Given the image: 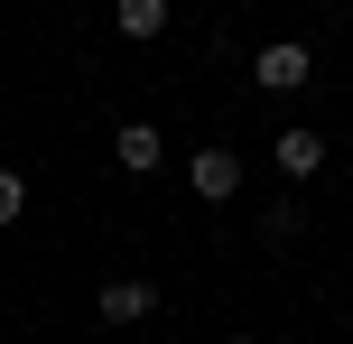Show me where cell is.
Returning a JSON list of instances; mask_svg holds the SVG:
<instances>
[{
  "instance_id": "52a82bcc",
  "label": "cell",
  "mask_w": 353,
  "mask_h": 344,
  "mask_svg": "<svg viewBox=\"0 0 353 344\" xmlns=\"http://www.w3.org/2000/svg\"><path fill=\"white\" fill-rule=\"evenodd\" d=\"M261 242H270V252H288V242H298V205H261Z\"/></svg>"
},
{
  "instance_id": "8992f818",
  "label": "cell",
  "mask_w": 353,
  "mask_h": 344,
  "mask_svg": "<svg viewBox=\"0 0 353 344\" xmlns=\"http://www.w3.org/2000/svg\"><path fill=\"white\" fill-rule=\"evenodd\" d=\"M112 28H121V37H168V0H121Z\"/></svg>"
},
{
  "instance_id": "3957f363",
  "label": "cell",
  "mask_w": 353,
  "mask_h": 344,
  "mask_svg": "<svg viewBox=\"0 0 353 344\" xmlns=\"http://www.w3.org/2000/svg\"><path fill=\"white\" fill-rule=\"evenodd\" d=\"M186 186L205 205H232V196H242V159H232V149H195V159H186Z\"/></svg>"
},
{
  "instance_id": "9c48e42d",
  "label": "cell",
  "mask_w": 353,
  "mask_h": 344,
  "mask_svg": "<svg viewBox=\"0 0 353 344\" xmlns=\"http://www.w3.org/2000/svg\"><path fill=\"white\" fill-rule=\"evenodd\" d=\"M232 344H261V335H232Z\"/></svg>"
},
{
  "instance_id": "ba28073f",
  "label": "cell",
  "mask_w": 353,
  "mask_h": 344,
  "mask_svg": "<svg viewBox=\"0 0 353 344\" xmlns=\"http://www.w3.org/2000/svg\"><path fill=\"white\" fill-rule=\"evenodd\" d=\"M28 214V177H19V168H0V223H19Z\"/></svg>"
},
{
  "instance_id": "6da1fadb",
  "label": "cell",
  "mask_w": 353,
  "mask_h": 344,
  "mask_svg": "<svg viewBox=\"0 0 353 344\" xmlns=\"http://www.w3.org/2000/svg\"><path fill=\"white\" fill-rule=\"evenodd\" d=\"M251 84H261V93H307V84H316V56H307L298 37H270V47L251 56Z\"/></svg>"
},
{
  "instance_id": "7a4b0ae2",
  "label": "cell",
  "mask_w": 353,
  "mask_h": 344,
  "mask_svg": "<svg viewBox=\"0 0 353 344\" xmlns=\"http://www.w3.org/2000/svg\"><path fill=\"white\" fill-rule=\"evenodd\" d=\"M93 316H103V326H149V316H159V289H149V279H103V289H93Z\"/></svg>"
},
{
  "instance_id": "277c9868",
  "label": "cell",
  "mask_w": 353,
  "mask_h": 344,
  "mask_svg": "<svg viewBox=\"0 0 353 344\" xmlns=\"http://www.w3.org/2000/svg\"><path fill=\"white\" fill-rule=\"evenodd\" d=\"M270 159H279V177H288V186H307V177H316V168H325V130L288 121L279 140H270Z\"/></svg>"
},
{
  "instance_id": "5b68a950",
  "label": "cell",
  "mask_w": 353,
  "mask_h": 344,
  "mask_svg": "<svg viewBox=\"0 0 353 344\" xmlns=\"http://www.w3.org/2000/svg\"><path fill=\"white\" fill-rule=\"evenodd\" d=\"M112 159H121V177H159V159H168L159 121H121L112 130Z\"/></svg>"
}]
</instances>
